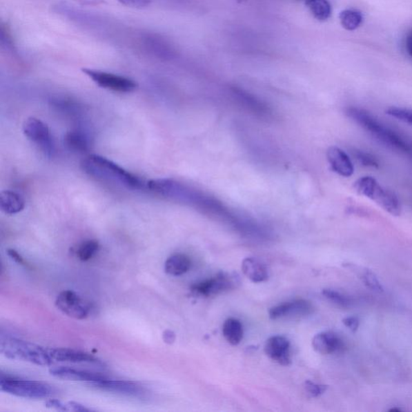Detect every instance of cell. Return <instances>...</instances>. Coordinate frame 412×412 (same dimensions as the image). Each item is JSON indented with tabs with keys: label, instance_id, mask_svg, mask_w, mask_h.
Instances as JSON below:
<instances>
[{
	"label": "cell",
	"instance_id": "15",
	"mask_svg": "<svg viewBox=\"0 0 412 412\" xmlns=\"http://www.w3.org/2000/svg\"><path fill=\"white\" fill-rule=\"evenodd\" d=\"M327 159L334 172L344 177H350L355 173V167L346 152L337 147L328 149Z\"/></svg>",
	"mask_w": 412,
	"mask_h": 412
},
{
	"label": "cell",
	"instance_id": "8",
	"mask_svg": "<svg viewBox=\"0 0 412 412\" xmlns=\"http://www.w3.org/2000/svg\"><path fill=\"white\" fill-rule=\"evenodd\" d=\"M55 305L66 316L76 320H84L90 313V305L71 290L63 291L58 295Z\"/></svg>",
	"mask_w": 412,
	"mask_h": 412
},
{
	"label": "cell",
	"instance_id": "2",
	"mask_svg": "<svg viewBox=\"0 0 412 412\" xmlns=\"http://www.w3.org/2000/svg\"><path fill=\"white\" fill-rule=\"evenodd\" d=\"M81 167L89 176L100 180L118 183L133 190H142L147 187V183L144 179L99 155H90L82 161Z\"/></svg>",
	"mask_w": 412,
	"mask_h": 412
},
{
	"label": "cell",
	"instance_id": "9",
	"mask_svg": "<svg viewBox=\"0 0 412 412\" xmlns=\"http://www.w3.org/2000/svg\"><path fill=\"white\" fill-rule=\"evenodd\" d=\"M237 280L235 276L225 273H218L215 278L193 285V293L197 295L210 297V295L219 294L224 291L235 288Z\"/></svg>",
	"mask_w": 412,
	"mask_h": 412
},
{
	"label": "cell",
	"instance_id": "30",
	"mask_svg": "<svg viewBox=\"0 0 412 412\" xmlns=\"http://www.w3.org/2000/svg\"><path fill=\"white\" fill-rule=\"evenodd\" d=\"M46 405L48 409H52L57 411H70L69 404L63 403L62 401L52 399L48 400Z\"/></svg>",
	"mask_w": 412,
	"mask_h": 412
},
{
	"label": "cell",
	"instance_id": "6",
	"mask_svg": "<svg viewBox=\"0 0 412 412\" xmlns=\"http://www.w3.org/2000/svg\"><path fill=\"white\" fill-rule=\"evenodd\" d=\"M23 130L26 137L36 144L45 156L48 158L55 156L56 149L55 140L46 124L37 118H28L23 123Z\"/></svg>",
	"mask_w": 412,
	"mask_h": 412
},
{
	"label": "cell",
	"instance_id": "20",
	"mask_svg": "<svg viewBox=\"0 0 412 412\" xmlns=\"http://www.w3.org/2000/svg\"><path fill=\"white\" fill-rule=\"evenodd\" d=\"M191 261L183 254L173 255L166 260L164 271L168 275L179 276L186 274L190 269Z\"/></svg>",
	"mask_w": 412,
	"mask_h": 412
},
{
	"label": "cell",
	"instance_id": "32",
	"mask_svg": "<svg viewBox=\"0 0 412 412\" xmlns=\"http://www.w3.org/2000/svg\"><path fill=\"white\" fill-rule=\"evenodd\" d=\"M8 255L17 264L21 265H26V261H24L23 257L18 253L16 250L8 249L7 251Z\"/></svg>",
	"mask_w": 412,
	"mask_h": 412
},
{
	"label": "cell",
	"instance_id": "23",
	"mask_svg": "<svg viewBox=\"0 0 412 412\" xmlns=\"http://www.w3.org/2000/svg\"><path fill=\"white\" fill-rule=\"evenodd\" d=\"M339 18L342 27L348 31L356 30L363 21L362 13L355 10H345L340 13Z\"/></svg>",
	"mask_w": 412,
	"mask_h": 412
},
{
	"label": "cell",
	"instance_id": "3",
	"mask_svg": "<svg viewBox=\"0 0 412 412\" xmlns=\"http://www.w3.org/2000/svg\"><path fill=\"white\" fill-rule=\"evenodd\" d=\"M1 353L10 360L28 362L41 366H51L52 358L47 348L14 337H2Z\"/></svg>",
	"mask_w": 412,
	"mask_h": 412
},
{
	"label": "cell",
	"instance_id": "34",
	"mask_svg": "<svg viewBox=\"0 0 412 412\" xmlns=\"http://www.w3.org/2000/svg\"><path fill=\"white\" fill-rule=\"evenodd\" d=\"M163 340L164 342L171 345V344L174 343V342L176 340L175 333L171 331H164L163 333Z\"/></svg>",
	"mask_w": 412,
	"mask_h": 412
},
{
	"label": "cell",
	"instance_id": "11",
	"mask_svg": "<svg viewBox=\"0 0 412 412\" xmlns=\"http://www.w3.org/2000/svg\"><path fill=\"white\" fill-rule=\"evenodd\" d=\"M92 386L105 391L128 396L139 397L144 394V387L137 382L124 380H112L106 379L99 382H92Z\"/></svg>",
	"mask_w": 412,
	"mask_h": 412
},
{
	"label": "cell",
	"instance_id": "29",
	"mask_svg": "<svg viewBox=\"0 0 412 412\" xmlns=\"http://www.w3.org/2000/svg\"><path fill=\"white\" fill-rule=\"evenodd\" d=\"M304 389L312 397H318L326 391L328 386L326 385L317 384L311 381H306L304 384Z\"/></svg>",
	"mask_w": 412,
	"mask_h": 412
},
{
	"label": "cell",
	"instance_id": "25",
	"mask_svg": "<svg viewBox=\"0 0 412 412\" xmlns=\"http://www.w3.org/2000/svg\"><path fill=\"white\" fill-rule=\"evenodd\" d=\"M358 269H360V271H358V273H360V279L362 280V282L367 286L368 288L379 293L384 291V288H382L379 279H377L376 275L373 273L371 271L366 268L362 269L360 268H358Z\"/></svg>",
	"mask_w": 412,
	"mask_h": 412
},
{
	"label": "cell",
	"instance_id": "7",
	"mask_svg": "<svg viewBox=\"0 0 412 412\" xmlns=\"http://www.w3.org/2000/svg\"><path fill=\"white\" fill-rule=\"evenodd\" d=\"M84 72L101 88L119 93H130L138 88L137 82L128 77L89 69H84Z\"/></svg>",
	"mask_w": 412,
	"mask_h": 412
},
{
	"label": "cell",
	"instance_id": "36",
	"mask_svg": "<svg viewBox=\"0 0 412 412\" xmlns=\"http://www.w3.org/2000/svg\"><path fill=\"white\" fill-rule=\"evenodd\" d=\"M389 411H391V412H392V411H393V412H395V411L400 412V411H401V409H400L394 408V409H391V410H389Z\"/></svg>",
	"mask_w": 412,
	"mask_h": 412
},
{
	"label": "cell",
	"instance_id": "13",
	"mask_svg": "<svg viewBox=\"0 0 412 412\" xmlns=\"http://www.w3.org/2000/svg\"><path fill=\"white\" fill-rule=\"evenodd\" d=\"M53 361L72 363H90L101 365L103 363L98 358L88 353L71 350L66 348H47Z\"/></svg>",
	"mask_w": 412,
	"mask_h": 412
},
{
	"label": "cell",
	"instance_id": "4",
	"mask_svg": "<svg viewBox=\"0 0 412 412\" xmlns=\"http://www.w3.org/2000/svg\"><path fill=\"white\" fill-rule=\"evenodd\" d=\"M358 195L376 202L385 211L393 216L401 215L402 208L398 197L394 192L380 185L374 177H363L355 183Z\"/></svg>",
	"mask_w": 412,
	"mask_h": 412
},
{
	"label": "cell",
	"instance_id": "14",
	"mask_svg": "<svg viewBox=\"0 0 412 412\" xmlns=\"http://www.w3.org/2000/svg\"><path fill=\"white\" fill-rule=\"evenodd\" d=\"M50 373L51 375L58 377V379L70 381L88 382L90 384L104 380L109 377L100 374V373L72 369V368L68 366L51 368Z\"/></svg>",
	"mask_w": 412,
	"mask_h": 412
},
{
	"label": "cell",
	"instance_id": "17",
	"mask_svg": "<svg viewBox=\"0 0 412 412\" xmlns=\"http://www.w3.org/2000/svg\"><path fill=\"white\" fill-rule=\"evenodd\" d=\"M242 273L252 282L262 283L268 279V271L262 262L255 258H246L242 264Z\"/></svg>",
	"mask_w": 412,
	"mask_h": 412
},
{
	"label": "cell",
	"instance_id": "24",
	"mask_svg": "<svg viewBox=\"0 0 412 412\" xmlns=\"http://www.w3.org/2000/svg\"><path fill=\"white\" fill-rule=\"evenodd\" d=\"M99 250V244L96 240H87L82 242L77 250V256L81 261H88Z\"/></svg>",
	"mask_w": 412,
	"mask_h": 412
},
{
	"label": "cell",
	"instance_id": "31",
	"mask_svg": "<svg viewBox=\"0 0 412 412\" xmlns=\"http://www.w3.org/2000/svg\"><path fill=\"white\" fill-rule=\"evenodd\" d=\"M344 326L347 327L353 333L357 331L360 328V321L357 317H348L342 320Z\"/></svg>",
	"mask_w": 412,
	"mask_h": 412
},
{
	"label": "cell",
	"instance_id": "35",
	"mask_svg": "<svg viewBox=\"0 0 412 412\" xmlns=\"http://www.w3.org/2000/svg\"><path fill=\"white\" fill-rule=\"evenodd\" d=\"M406 48L409 55L412 57V31L409 34L406 40Z\"/></svg>",
	"mask_w": 412,
	"mask_h": 412
},
{
	"label": "cell",
	"instance_id": "22",
	"mask_svg": "<svg viewBox=\"0 0 412 412\" xmlns=\"http://www.w3.org/2000/svg\"><path fill=\"white\" fill-rule=\"evenodd\" d=\"M306 5L317 21H326L331 18L332 8L328 0H306Z\"/></svg>",
	"mask_w": 412,
	"mask_h": 412
},
{
	"label": "cell",
	"instance_id": "1",
	"mask_svg": "<svg viewBox=\"0 0 412 412\" xmlns=\"http://www.w3.org/2000/svg\"><path fill=\"white\" fill-rule=\"evenodd\" d=\"M346 114L360 127L386 146L412 157V142L395 130L387 127L366 110L349 108Z\"/></svg>",
	"mask_w": 412,
	"mask_h": 412
},
{
	"label": "cell",
	"instance_id": "21",
	"mask_svg": "<svg viewBox=\"0 0 412 412\" xmlns=\"http://www.w3.org/2000/svg\"><path fill=\"white\" fill-rule=\"evenodd\" d=\"M223 336L232 346H237L244 338V328L239 320L235 318L227 319L223 324Z\"/></svg>",
	"mask_w": 412,
	"mask_h": 412
},
{
	"label": "cell",
	"instance_id": "26",
	"mask_svg": "<svg viewBox=\"0 0 412 412\" xmlns=\"http://www.w3.org/2000/svg\"><path fill=\"white\" fill-rule=\"evenodd\" d=\"M322 294L329 302L342 308H347L352 304L350 298L346 295L332 289H324Z\"/></svg>",
	"mask_w": 412,
	"mask_h": 412
},
{
	"label": "cell",
	"instance_id": "19",
	"mask_svg": "<svg viewBox=\"0 0 412 412\" xmlns=\"http://www.w3.org/2000/svg\"><path fill=\"white\" fill-rule=\"evenodd\" d=\"M24 207L26 202L19 193L10 190L0 193V208L6 215H17L23 211Z\"/></svg>",
	"mask_w": 412,
	"mask_h": 412
},
{
	"label": "cell",
	"instance_id": "28",
	"mask_svg": "<svg viewBox=\"0 0 412 412\" xmlns=\"http://www.w3.org/2000/svg\"><path fill=\"white\" fill-rule=\"evenodd\" d=\"M355 156L357 159V161L362 164L363 166L379 168L380 164L379 162H377V159L370 153L360 151V150H356V151H355Z\"/></svg>",
	"mask_w": 412,
	"mask_h": 412
},
{
	"label": "cell",
	"instance_id": "5",
	"mask_svg": "<svg viewBox=\"0 0 412 412\" xmlns=\"http://www.w3.org/2000/svg\"><path fill=\"white\" fill-rule=\"evenodd\" d=\"M0 390L26 399H46L57 393L55 387L46 382L1 377Z\"/></svg>",
	"mask_w": 412,
	"mask_h": 412
},
{
	"label": "cell",
	"instance_id": "16",
	"mask_svg": "<svg viewBox=\"0 0 412 412\" xmlns=\"http://www.w3.org/2000/svg\"><path fill=\"white\" fill-rule=\"evenodd\" d=\"M312 345L315 351L323 355H332L344 346L340 337L331 331L317 334L313 339Z\"/></svg>",
	"mask_w": 412,
	"mask_h": 412
},
{
	"label": "cell",
	"instance_id": "18",
	"mask_svg": "<svg viewBox=\"0 0 412 412\" xmlns=\"http://www.w3.org/2000/svg\"><path fill=\"white\" fill-rule=\"evenodd\" d=\"M65 143L68 148L77 153L89 151L91 141L88 133L85 129L76 128L68 132L65 135Z\"/></svg>",
	"mask_w": 412,
	"mask_h": 412
},
{
	"label": "cell",
	"instance_id": "10",
	"mask_svg": "<svg viewBox=\"0 0 412 412\" xmlns=\"http://www.w3.org/2000/svg\"><path fill=\"white\" fill-rule=\"evenodd\" d=\"M264 352L271 360L281 366H288L291 364L290 342L283 336H273L268 339L265 343Z\"/></svg>",
	"mask_w": 412,
	"mask_h": 412
},
{
	"label": "cell",
	"instance_id": "33",
	"mask_svg": "<svg viewBox=\"0 0 412 412\" xmlns=\"http://www.w3.org/2000/svg\"><path fill=\"white\" fill-rule=\"evenodd\" d=\"M70 411H93L91 409L86 408V406L82 405L77 402H69Z\"/></svg>",
	"mask_w": 412,
	"mask_h": 412
},
{
	"label": "cell",
	"instance_id": "27",
	"mask_svg": "<svg viewBox=\"0 0 412 412\" xmlns=\"http://www.w3.org/2000/svg\"><path fill=\"white\" fill-rule=\"evenodd\" d=\"M386 114L401 121V122L412 126V110L411 109L392 106L386 110Z\"/></svg>",
	"mask_w": 412,
	"mask_h": 412
},
{
	"label": "cell",
	"instance_id": "12",
	"mask_svg": "<svg viewBox=\"0 0 412 412\" xmlns=\"http://www.w3.org/2000/svg\"><path fill=\"white\" fill-rule=\"evenodd\" d=\"M313 310L311 303L307 300H297L271 308L269 311V317L277 320L290 316H307L312 313Z\"/></svg>",
	"mask_w": 412,
	"mask_h": 412
}]
</instances>
